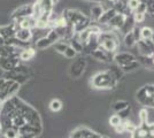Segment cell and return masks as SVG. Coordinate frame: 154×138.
Segmentation results:
<instances>
[{"label":"cell","mask_w":154,"mask_h":138,"mask_svg":"<svg viewBox=\"0 0 154 138\" xmlns=\"http://www.w3.org/2000/svg\"><path fill=\"white\" fill-rule=\"evenodd\" d=\"M123 41H124V45L127 46V47H132V46H135L137 44V39H136L135 35H134L132 31H130V32L124 35Z\"/></svg>","instance_id":"obj_29"},{"label":"cell","mask_w":154,"mask_h":138,"mask_svg":"<svg viewBox=\"0 0 154 138\" xmlns=\"http://www.w3.org/2000/svg\"><path fill=\"white\" fill-rule=\"evenodd\" d=\"M132 32H134V35H135L137 41H138L139 39H141V37H140V28H139V26H136L135 28L132 29Z\"/></svg>","instance_id":"obj_45"},{"label":"cell","mask_w":154,"mask_h":138,"mask_svg":"<svg viewBox=\"0 0 154 138\" xmlns=\"http://www.w3.org/2000/svg\"><path fill=\"white\" fill-rule=\"evenodd\" d=\"M123 124H124V130L127 132H129V133H131V132L136 129V127H137V125H135L132 122H129L128 120L123 121Z\"/></svg>","instance_id":"obj_41"},{"label":"cell","mask_w":154,"mask_h":138,"mask_svg":"<svg viewBox=\"0 0 154 138\" xmlns=\"http://www.w3.org/2000/svg\"><path fill=\"white\" fill-rule=\"evenodd\" d=\"M139 65L147 69H154V57H147V55H139L136 57Z\"/></svg>","instance_id":"obj_22"},{"label":"cell","mask_w":154,"mask_h":138,"mask_svg":"<svg viewBox=\"0 0 154 138\" xmlns=\"http://www.w3.org/2000/svg\"><path fill=\"white\" fill-rule=\"evenodd\" d=\"M130 113H131V107L129 105L127 108H124V109H122V111H120V112L117 113V115L122 118V121H125V120H128Z\"/></svg>","instance_id":"obj_37"},{"label":"cell","mask_w":154,"mask_h":138,"mask_svg":"<svg viewBox=\"0 0 154 138\" xmlns=\"http://www.w3.org/2000/svg\"><path fill=\"white\" fill-rule=\"evenodd\" d=\"M108 1H110V2H112V4H114V2H116V1H117V0H108Z\"/></svg>","instance_id":"obj_53"},{"label":"cell","mask_w":154,"mask_h":138,"mask_svg":"<svg viewBox=\"0 0 154 138\" xmlns=\"http://www.w3.org/2000/svg\"><path fill=\"white\" fill-rule=\"evenodd\" d=\"M107 72H108L109 74H110V75H112V76L117 81V82H119L120 79H122L123 75H124L122 68L119 66V65H113V66H110Z\"/></svg>","instance_id":"obj_25"},{"label":"cell","mask_w":154,"mask_h":138,"mask_svg":"<svg viewBox=\"0 0 154 138\" xmlns=\"http://www.w3.org/2000/svg\"><path fill=\"white\" fill-rule=\"evenodd\" d=\"M1 133L5 136V138H19L20 132L17 129L15 128H6V129H2Z\"/></svg>","instance_id":"obj_30"},{"label":"cell","mask_w":154,"mask_h":138,"mask_svg":"<svg viewBox=\"0 0 154 138\" xmlns=\"http://www.w3.org/2000/svg\"><path fill=\"white\" fill-rule=\"evenodd\" d=\"M67 47H68V44H66L63 41H61V40H59L58 43H55L54 44V48H55V51L60 54H63L64 51L67 50Z\"/></svg>","instance_id":"obj_35"},{"label":"cell","mask_w":154,"mask_h":138,"mask_svg":"<svg viewBox=\"0 0 154 138\" xmlns=\"http://www.w3.org/2000/svg\"><path fill=\"white\" fill-rule=\"evenodd\" d=\"M69 41H70V44H69V45H70L77 53H82V52H83V43H82L81 40L77 38L76 33H75V36H74V37H72V38L69 40Z\"/></svg>","instance_id":"obj_28"},{"label":"cell","mask_w":154,"mask_h":138,"mask_svg":"<svg viewBox=\"0 0 154 138\" xmlns=\"http://www.w3.org/2000/svg\"><path fill=\"white\" fill-rule=\"evenodd\" d=\"M20 63V58H0V69L2 72H11Z\"/></svg>","instance_id":"obj_14"},{"label":"cell","mask_w":154,"mask_h":138,"mask_svg":"<svg viewBox=\"0 0 154 138\" xmlns=\"http://www.w3.org/2000/svg\"><path fill=\"white\" fill-rule=\"evenodd\" d=\"M139 67H140V65H139V62H138L137 60H135V61L130 62V63H128V65H125V66H122L121 68H122L123 72L125 74V72H134V70H136V69H138Z\"/></svg>","instance_id":"obj_32"},{"label":"cell","mask_w":154,"mask_h":138,"mask_svg":"<svg viewBox=\"0 0 154 138\" xmlns=\"http://www.w3.org/2000/svg\"><path fill=\"white\" fill-rule=\"evenodd\" d=\"M116 85L117 81L108 72H98L91 78V86L98 90H113Z\"/></svg>","instance_id":"obj_2"},{"label":"cell","mask_w":154,"mask_h":138,"mask_svg":"<svg viewBox=\"0 0 154 138\" xmlns=\"http://www.w3.org/2000/svg\"><path fill=\"white\" fill-rule=\"evenodd\" d=\"M129 106V103L128 101H124V100H117L115 103H113V105H112V108H113V111H115L116 113H119L120 111H122L124 108H127Z\"/></svg>","instance_id":"obj_31"},{"label":"cell","mask_w":154,"mask_h":138,"mask_svg":"<svg viewBox=\"0 0 154 138\" xmlns=\"http://www.w3.org/2000/svg\"><path fill=\"white\" fill-rule=\"evenodd\" d=\"M50 109H51L52 112H59V111H61V108H62V103L59 100V99H53L51 103H50Z\"/></svg>","instance_id":"obj_34"},{"label":"cell","mask_w":154,"mask_h":138,"mask_svg":"<svg viewBox=\"0 0 154 138\" xmlns=\"http://www.w3.org/2000/svg\"><path fill=\"white\" fill-rule=\"evenodd\" d=\"M149 138H154V133H152V135L149 136Z\"/></svg>","instance_id":"obj_56"},{"label":"cell","mask_w":154,"mask_h":138,"mask_svg":"<svg viewBox=\"0 0 154 138\" xmlns=\"http://www.w3.org/2000/svg\"><path fill=\"white\" fill-rule=\"evenodd\" d=\"M148 129L152 133H154V123H148Z\"/></svg>","instance_id":"obj_50"},{"label":"cell","mask_w":154,"mask_h":138,"mask_svg":"<svg viewBox=\"0 0 154 138\" xmlns=\"http://www.w3.org/2000/svg\"><path fill=\"white\" fill-rule=\"evenodd\" d=\"M100 138H109V137H107V136H100Z\"/></svg>","instance_id":"obj_55"},{"label":"cell","mask_w":154,"mask_h":138,"mask_svg":"<svg viewBox=\"0 0 154 138\" xmlns=\"http://www.w3.org/2000/svg\"><path fill=\"white\" fill-rule=\"evenodd\" d=\"M139 2H140L139 0H128V7L132 12H135V9L138 7Z\"/></svg>","instance_id":"obj_43"},{"label":"cell","mask_w":154,"mask_h":138,"mask_svg":"<svg viewBox=\"0 0 154 138\" xmlns=\"http://www.w3.org/2000/svg\"><path fill=\"white\" fill-rule=\"evenodd\" d=\"M124 20H125V16H124L123 14L117 13L112 20L109 21V23L107 24V26H108L112 30H120L121 26H123Z\"/></svg>","instance_id":"obj_19"},{"label":"cell","mask_w":154,"mask_h":138,"mask_svg":"<svg viewBox=\"0 0 154 138\" xmlns=\"http://www.w3.org/2000/svg\"><path fill=\"white\" fill-rule=\"evenodd\" d=\"M2 77L6 79H12L14 82H16V83H19V84H24L26 83L29 78H30V76H28V75H24V74H21L19 72H15V70H11V72H4L2 74Z\"/></svg>","instance_id":"obj_12"},{"label":"cell","mask_w":154,"mask_h":138,"mask_svg":"<svg viewBox=\"0 0 154 138\" xmlns=\"http://www.w3.org/2000/svg\"><path fill=\"white\" fill-rule=\"evenodd\" d=\"M28 124L43 127L39 113L16 96L7 99L0 108V128L21 129Z\"/></svg>","instance_id":"obj_1"},{"label":"cell","mask_w":154,"mask_h":138,"mask_svg":"<svg viewBox=\"0 0 154 138\" xmlns=\"http://www.w3.org/2000/svg\"><path fill=\"white\" fill-rule=\"evenodd\" d=\"M36 135H32V133H23V135H20L19 138H36Z\"/></svg>","instance_id":"obj_48"},{"label":"cell","mask_w":154,"mask_h":138,"mask_svg":"<svg viewBox=\"0 0 154 138\" xmlns=\"http://www.w3.org/2000/svg\"><path fill=\"white\" fill-rule=\"evenodd\" d=\"M62 16L64 17L67 24H71V26H76L79 22H82L84 19L88 17L85 14L77 11V9H66L62 14Z\"/></svg>","instance_id":"obj_5"},{"label":"cell","mask_w":154,"mask_h":138,"mask_svg":"<svg viewBox=\"0 0 154 138\" xmlns=\"http://www.w3.org/2000/svg\"><path fill=\"white\" fill-rule=\"evenodd\" d=\"M85 68H86V60L84 59L83 57H78L70 65L69 75L72 78H79L84 74Z\"/></svg>","instance_id":"obj_6"},{"label":"cell","mask_w":154,"mask_h":138,"mask_svg":"<svg viewBox=\"0 0 154 138\" xmlns=\"http://www.w3.org/2000/svg\"><path fill=\"white\" fill-rule=\"evenodd\" d=\"M153 31L154 30H152L149 26H144L140 29V37L143 39H151Z\"/></svg>","instance_id":"obj_33"},{"label":"cell","mask_w":154,"mask_h":138,"mask_svg":"<svg viewBox=\"0 0 154 138\" xmlns=\"http://www.w3.org/2000/svg\"><path fill=\"white\" fill-rule=\"evenodd\" d=\"M135 60H137L135 55L129 52H120L114 54V61H115L116 65H119L120 67L125 66V65H128V63L135 61Z\"/></svg>","instance_id":"obj_13"},{"label":"cell","mask_w":154,"mask_h":138,"mask_svg":"<svg viewBox=\"0 0 154 138\" xmlns=\"http://www.w3.org/2000/svg\"><path fill=\"white\" fill-rule=\"evenodd\" d=\"M152 132L148 129V123L140 124L139 127H136V129L131 132V138H149Z\"/></svg>","instance_id":"obj_15"},{"label":"cell","mask_w":154,"mask_h":138,"mask_svg":"<svg viewBox=\"0 0 154 138\" xmlns=\"http://www.w3.org/2000/svg\"><path fill=\"white\" fill-rule=\"evenodd\" d=\"M0 132H1V128H0Z\"/></svg>","instance_id":"obj_59"},{"label":"cell","mask_w":154,"mask_h":138,"mask_svg":"<svg viewBox=\"0 0 154 138\" xmlns=\"http://www.w3.org/2000/svg\"><path fill=\"white\" fill-rule=\"evenodd\" d=\"M137 47L140 55L154 57V43L151 39H139L137 41Z\"/></svg>","instance_id":"obj_9"},{"label":"cell","mask_w":154,"mask_h":138,"mask_svg":"<svg viewBox=\"0 0 154 138\" xmlns=\"http://www.w3.org/2000/svg\"><path fill=\"white\" fill-rule=\"evenodd\" d=\"M0 32H1V26H0Z\"/></svg>","instance_id":"obj_58"},{"label":"cell","mask_w":154,"mask_h":138,"mask_svg":"<svg viewBox=\"0 0 154 138\" xmlns=\"http://www.w3.org/2000/svg\"><path fill=\"white\" fill-rule=\"evenodd\" d=\"M90 55L96 60H98V61L103 62V63H110L112 61H114V53L108 52V51L103 50L101 47L97 48L96 51H93Z\"/></svg>","instance_id":"obj_11"},{"label":"cell","mask_w":154,"mask_h":138,"mask_svg":"<svg viewBox=\"0 0 154 138\" xmlns=\"http://www.w3.org/2000/svg\"><path fill=\"white\" fill-rule=\"evenodd\" d=\"M53 45V43H52L50 38L45 36V37H42L40 39H38L36 41V47L38 48V50H46V48H48L50 46Z\"/></svg>","instance_id":"obj_27"},{"label":"cell","mask_w":154,"mask_h":138,"mask_svg":"<svg viewBox=\"0 0 154 138\" xmlns=\"http://www.w3.org/2000/svg\"><path fill=\"white\" fill-rule=\"evenodd\" d=\"M20 86L21 84L14 82L12 79H6L0 90V100L6 101L7 99L12 98L13 96H16L17 91L20 90Z\"/></svg>","instance_id":"obj_4"},{"label":"cell","mask_w":154,"mask_h":138,"mask_svg":"<svg viewBox=\"0 0 154 138\" xmlns=\"http://www.w3.org/2000/svg\"><path fill=\"white\" fill-rule=\"evenodd\" d=\"M89 1H93V2H97V4H100L103 0H89Z\"/></svg>","instance_id":"obj_51"},{"label":"cell","mask_w":154,"mask_h":138,"mask_svg":"<svg viewBox=\"0 0 154 138\" xmlns=\"http://www.w3.org/2000/svg\"><path fill=\"white\" fill-rule=\"evenodd\" d=\"M15 23L17 24L19 28H26V29H35L37 28V19L33 16H29V17H24L19 21H15Z\"/></svg>","instance_id":"obj_17"},{"label":"cell","mask_w":154,"mask_h":138,"mask_svg":"<svg viewBox=\"0 0 154 138\" xmlns=\"http://www.w3.org/2000/svg\"><path fill=\"white\" fill-rule=\"evenodd\" d=\"M2 104H4V101H2V100H0V108H1V106H2Z\"/></svg>","instance_id":"obj_54"},{"label":"cell","mask_w":154,"mask_h":138,"mask_svg":"<svg viewBox=\"0 0 154 138\" xmlns=\"http://www.w3.org/2000/svg\"><path fill=\"white\" fill-rule=\"evenodd\" d=\"M6 44V39L0 35V46H2V45H5Z\"/></svg>","instance_id":"obj_49"},{"label":"cell","mask_w":154,"mask_h":138,"mask_svg":"<svg viewBox=\"0 0 154 138\" xmlns=\"http://www.w3.org/2000/svg\"><path fill=\"white\" fill-rule=\"evenodd\" d=\"M53 1H54V2H57V1H58V0H53Z\"/></svg>","instance_id":"obj_57"},{"label":"cell","mask_w":154,"mask_h":138,"mask_svg":"<svg viewBox=\"0 0 154 138\" xmlns=\"http://www.w3.org/2000/svg\"><path fill=\"white\" fill-rule=\"evenodd\" d=\"M99 45L101 48L108 52L115 53L119 48V40L114 32L112 31H101L99 35Z\"/></svg>","instance_id":"obj_3"},{"label":"cell","mask_w":154,"mask_h":138,"mask_svg":"<svg viewBox=\"0 0 154 138\" xmlns=\"http://www.w3.org/2000/svg\"><path fill=\"white\" fill-rule=\"evenodd\" d=\"M77 54H78V53H77L70 45H68L67 50H66L63 53V55L66 57V58H68V59H75V58L77 57Z\"/></svg>","instance_id":"obj_36"},{"label":"cell","mask_w":154,"mask_h":138,"mask_svg":"<svg viewBox=\"0 0 154 138\" xmlns=\"http://www.w3.org/2000/svg\"><path fill=\"white\" fill-rule=\"evenodd\" d=\"M37 2L39 4V6H40L43 12L53 13V8H54V5H55V2L53 0H37Z\"/></svg>","instance_id":"obj_26"},{"label":"cell","mask_w":154,"mask_h":138,"mask_svg":"<svg viewBox=\"0 0 154 138\" xmlns=\"http://www.w3.org/2000/svg\"><path fill=\"white\" fill-rule=\"evenodd\" d=\"M153 97H154V94H153Z\"/></svg>","instance_id":"obj_60"},{"label":"cell","mask_w":154,"mask_h":138,"mask_svg":"<svg viewBox=\"0 0 154 138\" xmlns=\"http://www.w3.org/2000/svg\"><path fill=\"white\" fill-rule=\"evenodd\" d=\"M135 26H136V22H135V20H134V15L130 14L128 16H125V20L123 22V26H121L120 31H121L123 35H125V33L132 31V29H134Z\"/></svg>","instance_id":"obj_18"},{"label":"cell","mask_w":154,"mask_h":138,"mask_svg":"<svg viewBox=\"0 0 154 138\" xmlns=\"http://www.w3.org/2000/svg\"><path fill=\"white\" fill-rule=\"evenodd\" d=\"M36 55V50L31 47V46H29V47H26V48H23L21 53H20V60L21 61H29V60H31L33 57Z\"/></svg>","instance_id":"obj_23"},{"label":"cell","mask_w":154,"mask_h":138,"mask_svg":"<svg viewBox=\"0 0 154 138\" xmlns=\"http://www.w3.org/2000/svg\"><path fill=\"white\" fill-rule=\"evenodd\" d=\"M145 89L148 92V94H151V96L154 94V84H147V85H145Z\"/></svg>","instance_id":"obj_46"},{"label":"cell","mask_w":154,"mask_h":138,"mask_svg":"<svg viewBox=\"0 0 154 138\" xmlns=\"http://www.w3.org/2000/svg\"><path fill=\"white\" fill-rule=\"evenodd\" d=\"M145 5H146V13H148L151 16H154V0H147Z\"/></svg>","instance_id":"obj_39"},{"label":"cell","mask_w":154,"mask_h":138,"mask_svg":"<svg viewBox=\"0 0 154 138\" xmlns=\"http://www.w3.org/2000/svg\"><path fill=\"white\" fill-rule=\"evenodd\" d=\"M147 109H145V108L140 109V112H139V122H140V124L147 123Z\"/></svg>","instance_id":"obj_40"},{"label":"cell","mask_w":154,"mask_h":138,"mask_svg":"<svg viewBox=\"0 0 154 138\" xmlns=\"http://www.w3.org/2000/svg\"><path fill=\"white\" fill-rule=\"evenodd\" d=\"M136 13H141V14H146V5L144 2H139L138 7L135 9Z\"/></svg>","instance_id":"obj_44"},{"label":"cell","mask_w":154,"mask_h":138,"mask_svg":"<svg viewBox=\"0 0 154 138\" xmlns=\"http://www.w3.org/2000/svg\"><path fill=\"white\" fill-rule=\"evenodd\" d=\"M33 15V5H22L17 7L11 15V20L15 22L24 17H29Z\"/></svg>","instance_id":"obj_7"},{"label":"cell","mask_w":154,"mask_h":138,"mask_svg":"<svg viewBox=\"0 0 154 138\" xmlns=\"http://www.w3.org/2000/svg\"><path fill=\"white\" fill-rule=\"evenodd\" d=\"M103 13V7L101 5H94V6L91 8V15H90V19L91 21H94V22H98L100 20L101 15Z\"/></svg>","instance_id":"obj_24"},{"label":"cell","mask_w":154,"mask_h":138,"mask_svg":"<svg viewBox=\"0 0 154 138\" xmlns=\"http://www.w3.org/2000/svg\"><path fill=\"white\" fill-rule=\"evenodd\" d=\"M101 135L85 127H78L71 132L70 138H100Z\"/></svg>","instance_id":"obj_10"},{"label":"cell","mask_w":154,"mask_h":138,"mask_svg":"<svg viewBox=\"0 0 154 138\" xmlns=\"http://www.w3.org/2000/svg\"><path fill=\"white\" fill-rule=\"evenodd\" d=\"M15 37L22 41H30L32 38V30L31 29H26V28H19L16 30Z\"/></svg>","instance_id":"obj_20"},{"label":"cell","mask_w":154,"mask_h":138,"mask_svg":"<svg viewBox=\"0 0 154 138\" xmlns=\"http://www.w3.org/2000/svg\"><path fill=\"white\" fill-rule=\"evenodd\" d=\"M116 14H117V12H116L113 7H112V8H109V9H107V11H103V15H101L100 20L98 21V23H99V24H103H103H105V26H107V24L109 23V21L112 20Z\"/></svg>","instance_id":"obj_21"},{"label":"cell","mask_w":154,"mask_h":138,"mask_svg":"<svg viewBox=\"0 0 154 138\" xmlns=\"http://www.w3.org/2000/svg\"><path fill=\"white\" fill-rule=\"evenodd\" d=\"M99 35L100 32H97V31H93V32L90 35L89 39L86 40V43L83 44V54H89L90 55L93 51H96L97 48H99L100 45H99Z\"/></svg>","instance_id":"obj_8"},{"label":"cell","mask_w":154,"mask_h":138,"mask_svg":"<svg viewBox=\"0 0 154 138\" xmlns=\"http://www.w3.org/2000/svg\"><path fill=\"white\" fill-rule=\"evenodd\" d=\"M151 40L154 43V31H153V35H152V37H151Z\"/></svg>","instance_id":"obj_52"},{"label":"cell","mask_w":154,"mask_h":138,"mask_svg":"<svg viewBox=\"0 0 154 138\" xmlns=\"http://www.w3.org/2000/svg\"><path fill=\"white\" fill-rule=\"evenodd\" d=\"M115 131L119 132V133H123V132H125V130H124V124H123V122L120 125L115 127Z\"/></svg>","instance_id":"obj_47"},{"label":"cell","mask_w":154,"mask_h":138,"mask_svg":"<svg viewBox=\"0 0 154 138\" xmlns=\"http://www.w3.org/2000/svg\"><path fill=\"white\" fill-rule=\"evenodd\" d=\"M19 29L17 24L13 22V23H9L7 26H1V32L0 35L5 38V39H8V38H12V37H15V33H16V30Z\"/></svg>","instance_id":"obj_16"},{"label":"cell","mask_w":154,"mask_h":138,"mask_svg":"<svg viewBox=\"0 0 154 138\" xmlns=\"http://www.w3.org/2000/svg\"><path fill=\"white\" fill-rule=\"evenodd\" d=\"M122 118H120L117 114L116 115H113V116H110V118H109V124L112 125V127H117V125H120L121 123H122Z\"/></svg>","instance_id":"obj_38"},{"label":"cell","mask_w":154,"mask_h":138,"mask_svg":"<svg viewBox=\"0 0 154 138\" xmlns=\"http://www.w3.org/2000/svg\"><path fill=\"white\" fill-rule=\"evenodd\" d=\"M132 15H134V20H135L136 23H141L143 21L145 20V17H146V14L136 13V12H134Z\"/></svg>","instance_id":"obj_42"}]
</instances>
